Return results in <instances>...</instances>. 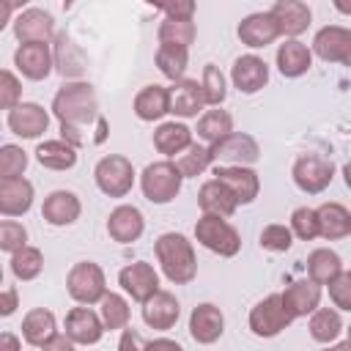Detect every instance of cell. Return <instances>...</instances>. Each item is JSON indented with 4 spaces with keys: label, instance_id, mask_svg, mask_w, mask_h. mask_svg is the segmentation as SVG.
<instances>
[{
    "label": "cell",
    "instance_id": "57",
    "mask_svg": "<svg viewBox=\"0 0 351 351\" xmlns=\"http://www.w3.org/2000/svg\"><path fill=\"white\" fill-rule=\"evenodd\" d=\"M324 351H351V343H348V340H340V343H329Z\"/></svg>",
    "mask_w": 351,
    "mask_h": 351
},
{
    "label": "cell",
    "instance_id": "9",
    "mask_svg": "<svg viewBox=\"0 0 351 351\" xmlns=\"http://www.w3.org/2000/svg\"><path fill=\"white\" fill-rule=\"evenodd\" d=\"M208 151H211V159L225 162V165H239V167H247L261 156L258 140L252 134H244V132H230L219 143L208 145Z\"/></svg>",
    "mask_w": 351,
    "mask_h": 351
},
{
    "label": "cell",
    "instance_id": "52",
    "mask_svg": "<svg viewBox=\"0 0 351 351\" xmlns=\"http://www.w3.org/2000/svg\"><path fill=\"white\" fill-rule=\"evenodd\" d=\"M118 351H145V340L134 329H123L118 340Z\"/></svg>",
    "mask_w": 351,
    "mask_h": 351
},
{
    "label": "cell",
    "instance_id": "27",
    "mask_svg": "<svg viewBox=\"0 0 351 351\" xmlns=\"http://www.w3.org/2000/svg\"><path fill=\"white\" fill-rule=\"evenodd\" d=\"M315 219L318 236H324L326 241H337L351 233V211L343 203H321L315 208Z\"/></svg>",
    "mask_w": 351,
    "mask_h": 351
},
{
    "label": "cell",
    "instance_id": "37",
    "mask_svg": "<svg viewBox=\"0 0 351 351\" xmlns=\"http://www.w3.org/2000/svg\"><path fill=\"white\" fill-rule=\"evenodd\" d=\"M186 63H189V49H186V47L159 44V49H156V66H159V71H162L167 80H173V82L184 80Z\"/></svg>",
    "mask_w": 351,
    "mask_h": 351
},
{
    "label": "cell",
    "instance_id": "1",
    "mask_svg": "<svg viewBox=\"0 0 351 351\" xmlns=\"http://www.w3.org/2000/svg\"><path fill=\"white\" fill-rule=\"evenodd\" d=\"M52 112L60 121L63 143H69L71 148H80L82 145L80 126H85V123L99 118V101H96L93 85L80 82V80L63 82L60 90L52 99Z\"/></svg>",
    "mask_w": 351,
    "mask_h": 351
},
{
    "label": "cell",
    "instance_id": "58",
    "mask_svg": "<svg viewBox=\"0 0 351 351\" xmlns=\"http://www.w3.org/2000/svg\"><path fill=\"white\" fill-rule=\"evenodd\" d=\"M0 285H3V266H0Z\"/></svg>",
    "mask_w": 351,
    "mask_h": 351
},
{
    "label": "cell",
    "instance_id": "33",
    "mask_svg": "<svg viewBox=\"0 0 351 351\" xmlns=\"http://www.w3.org/2000/svg\"><path fill=\"white\" fill-rule=\"evenodd\" d=\"M36 159L47 170H71L77 165V148L63 140H44L36 148Z\"/></svg>",
    "mask_w": 351,
    "mask_h": 351
},
{
    "label": "cell",
    "instance_id": "21",
    "mask_svg": "<svg viewBox=\"0 0 351 351\" xmlns=\"http://www.w3.org/2000/svg\"><path fill=\"white\" fill-rule=\"evenodd\" d=\"M104 335V326H101V318L99 313H93L90 307H74L69 310L66 315V337L71 343H80V346H96Z\"/></svg>",
    "mask_w": 351,
    "mask_h": 351
},
{
    "label": "cell",
    "instance_id": "56",
    "mask_svg": "<svg viewBox=\"0 0 351 351\" xmlns=\"http://www.w3.org/2000/svg\"><path fill=\"white\" fill-rule=\"evenodd\" d=\"M11 11H14V3L0 0V33H3V27L11 22Z\"/></svg>",
    "mask_w": 351,
    "mask_h": 351
},
{
    "label": "cell",
    "instance_id": "22",
    "mask_svg": "<svg viewBox=\"0 0 351 351\" xmlns=\"http://www.w3.org/2000/svg\"><path fill=\"white\" fill-rule=\"evenodd\" d=\"M230 80H233V88L236 90H241V93H258L269 82V66L258 55H241V58H236V63L230 69Z\"/></svg>",
    "mask_w": 351,
    "mask_h": 351
},
{
    "label": "cell",
    "instance_id": "7",
    "mask_svg": "<svg viewBox=\"0 0 351 351\" xmlns=\"http://www.w3.org/2000/svg\"><path fill=\"white\" fill-rule=\"evenodd\" d=\"M291 176H293V184H296L302 192L318 195V192H324V189L332 184V178H335V165H332V159H326V156L304 154V156H299V159L293 162Z\"/></svg>",
    "mask_w": 351,
    "mask_h": 351
},
{
    "label": "cell",
    "instance_id": "15",
    "mask_svg": "<svg viewBox=\"0 0 351 351\" xmlns=\"http://www.w3.org/2000/svg\"><path fill=\"white\" fill-rule=\"evenodd\" d=\"M222 332H225V315H222V310L217 304L203 302V304H197L192 310V315H189V335H192L195 343L211 346V343H217L222 337Z\"/></svg>",
    "mask_w": 351,
    "mask_h": 351
},
{
    "label": "cell",
    "instance_id": "53",
    "mask_svg": "<svg viewBox=\"0 0 351 351\" xmlns=\"http://www.w3.org/2000/svg\"><path fill=\"white\" fill-rule=\"evenodd\" d=\"M41 351H74V343H71L66 335L58 332V335H52V337L41 346Z\"/></svg>",
    "mask_w": 351,
    "mask_h": 351
},
{
    "label": "cell",
    "instance_id": "20",
    "mask_svg": "<svg viewBox=\"0 0 351 351\" xmlns=\"http://www.w3.org/2000/svg\"><path fill=\"white\" fill-rule=\"evenodd\" d=\"M181 315V304L173 293L167 291H156L154 296H148L143 302V321L151 326V329H159V332H167L176 326Z\"/></svg>",
    "mask_w": 351,
    "mask_h": 351
},
{
    "label": "cell",
    "instance_id": "46",
    "mask_svg": "<svg viewBox=\"0 0 351 351\" xmlns=\"http://www.w3.org/2000/svg\"><path fill=\"white\" fill-rule=\"evenodd\" d=\"M71 52H74L71 38H69V36H58V52L52 55V66H58V71H60L63 77H77V74L82 71V63L74 60Z\"/></svg>",
    "mask_w": 351,
    "mask_h": 351
},
{
    "label": "cell",
    "instance_id": "11",
    "mask_svg": "<svg viewBox=\"0 0 351 351\" xmlns=\"http://www.w3.org/2000/svg\"><path fill=\"white\" fill-rule=\"evenodd\" d=\"M313 52L326 63H351V30L343 25H326L313 38Z\"/></svg>",
    "mask_w": 351,
    "mask_h": 351
},
{
    "label": "cell",
    "instance_id": "55",
    "mask_svg": "<svg viewBox=\"0 0 351 351\" xmlns=\"http://www.w3.org/2000/svg\"><path fill=\"white\" fill-rule=\"evenodd\" d=\"M0 351H22V343L14 332H0Z\"/></svg>",
    "mask_w": 351,
    "mask_h": 351
},
{
    "label": "cell",
    "instance_id": "44",
    "mask_svg": "<svg viewBox=\"0 0 351 351\" xmlns=\"http://www.w3.org/2000/svg\"><path fill=\"white\" fill-rule=\"evenodd\" d=\"M291 236H299L302 241H313L318 236V219H315V208L299 206L291 214Z\"/></svg>",
    "mask_w": 351,
    "mask_h": 351
},
{
    "label": "cell",
    "instance_id": "17",
    "mask_svg": "<svg viewBox=\"0 0 351 351\" xmlns=\"http://www.w3.org/2000/svg\"><path fill=\"white\" fill-rule=\"evenodd\" d=\"M269 14H271L280 36H288V38L302 36L310 27V19H313L307 3H302V0H277Z\"/></svg>",
    "mask_w": 351,
    "mask_h": 351
},
{
    "label": "cell",
    "instance_id": "51",
    "mask_svg": "<svg viewBox=\"0 0 351 351\" xmlns=\"http://www.w3.org/2000/svg\"><path fill=\"white\" fill-rule=\"evenodd\" d=\"M19 307V293L14 285H0V318L14 315Z\"/></svg>",
    "mask_w": 351,
    "mask_h": 351
},
{
    "label": "cell",
    "instance_id": "24",
    "mask_svg": "<svg viewBox=\"0 0 351 351\" xmlns=\"http://www.w3.org/2000/svg\"><path fill=\"white\" fill-rule=\"evenodd\" d=\"M282 307L288 310L291 318H302L310 315L313 310H318L321 304V285H315L313 280H293L282 293Z\"/></svg>",
    "mask_w": 351,
    "mask_h": 351
},
{
    "label": "cell",
    "instance_id": "26",
    "mask_svg": "<svg viewBox=\"0 0 351 351\" xmlns=\"http://www.w3.org/2000/svg\"><path fill=\"white\" fill-rule=\"evenodd\" d=\"M277 36H280V30L269 11H255L239 22V38H241V44H247L252 49L271 44Z\"/></svg>",
    "mask_w": 351,
    "mask_h": 351
},
{
    "label": "cell",
    "instance_id": "41",
    "mask_svg": "<svg viewBox=\"0 0 351 351\" xmlns=\"http://www.w3.org/2000/svg\"><path fill=\"white\" fill-rule=\"evenodd\" d=\"M197 30L192 19H165L159 25V44H176V47H186L195 41Z\"/></svg>",
    "mask_w": 351,
    "mask_h": 351
},
{
    "label": "cell",
    "instance_id": "32",
    "mask_svg": "<svg viewBox=\"0 0 351 351\" xmlns=\"http://www.w3.org/2000/svg\"><path fill=\"white\" fill-rule=\"evenodd\" d=\"M340 271H343V261L335 250L321 247V250H313L307 255V274L315 285H329Z\"/></svg>",
    "mask_w": 351,
    "mask_h": 351
},
{
    "label": "cell",
    "instance_id": "38",
    "mask_svg": "<svg viewBox=\"0 0 351 351\" xmlns=\"http://www.w3.org/2000/svg\"><path fill=\"white\" fill-rule=\"evenodd\" d=\"M99 304H101L99 307V318H101V326L104 329H126L132 310H129V302L121 293H112L110 291V293L101 296Z\"/></svg>",
    "mask_w": 351,
    "mask_h": 351
},
{
    "label": "cell",
    "instance_id": "30",
    "mask_svg": "<svg viewBox=\"0 0 351 351\" xmlns=\"http://www.w3.org/2000/svg\"><path fill=\"white\" fill-rule=\"evenodd\" d=\"M197 206L203 214H211V217H233V211L239 208V203L233 200V195L219 184V181H206L197 192Z\"/></svg>",
    "mask_w": 351,
    "mask_h": 351
},
{
    "label": "cell",
    "instance_id": "3",
    "mask_svg": "<svg viewBox=\"0 0 351 351\" xmlns=\"http://www.w3.org/2000/svg\"><path fill=\"white\" fill-rule=\"evenodd\" d=\"M181 173L176 170L173 162H151L143 173H140V189L145 195V200L162 206V203H170L176 200V195L181 192Z\"/></svg>",
    "mask_w": 351,
    "mask_h": 351
},
{
    "label": "cell",
    "instance_id": "14",
    "mask_svg": "<svg viewBox=\"0 0 351 351\" xmlns=\"http://www.w3.org/2000/svg\"><path fill=\"white\" fill-rule=\"evenodd\" d=\"M55 33V19L44 8H25L14 19V36L22 44H49Z\"/></svg>",
    "mask_w": 351,
    "mask_h": 351
},
{
    "label": "cell",
    "instance_id": "50",
    "mask_svg": "<svg viewBox=\"0 0 351 351\" xmlns=\"http://www.w3.org/2000/svg\"><path fill=\"white\" fill-rule=\"evenodd\" d=\"M162 11H165V19H192V14H195V3H192V0L165 3Z\"/></svg>",
    "mask_w": 351,
    "mask_h": 351
},
{
    "label": "cell",
    "instance_id": "29",
    "mask_svg": "<svg viewBox=\"0 0 351 351\" xmlns=\"http://www.w3.org/2000/svg\"><path fill=\"white\" fill-rule=\"evenodd\" d=\"M52 335H58V324H55L52 310L33 307V310L25 313V318H22V337H25L27 346L41 348Z\"/></svg>",
    "mask_w": 351,
    "mask_h": 351
},
{
    "label": "cell",
    "instance_id": "13",
    "mask_svg": "<svg viewBox=\"0 0 351 351\" xmlns=\"http://www.w3.org/2000/svg\"><path fill=\"white\" fill-rule=\"evenodd\" d=\"M118 285L134 299V302H145L148 296H154L159 291V274L151 263L145 261H134L129 266H123L118 271Z\"/></svg>",
    "mask_w": 351,
    "mask_h": 351
},
{
    "label": "cell",
    "instance_id": "25",
    "mask_svg": "<svg viewBox=\"0 0 351 351\" xmlns=\"http://www.w3.org/2000/svg\"><path fill=\"white\" fill-rule=\"evenodd\" d=\"M33 206V184L22 178H0V214L22 217Z\"/></svg>",
    "mask_w": 351,
    "mask_h": 351
},
{
    "label": "cell",
    "instance_id": "19",
    "mask_svg": "<svg viewBox=\"0 0 351 351\" xmlns=\"http://www.w3.org/2000/svg\"><path fill=\"white\" fill-rule=\"evenodd\" d=\"M206 107L203 90L197 80H178L173 88H167V112L178 118H195Z\"/></svg>",
    "mask_w": 351,
    "mask_h": 351
},
{
    "label": "cell",
    "instance_id": "40",
    "mask_svg": "<svg viewBox=\"0 0 351 351\" xmlns=\"http://www.w3.org/2000/svg\"><path fill=\"white\" fill-rule=\"evenodd\" d=\"M214 159H211V151H208V145H197V143H192L173 165H176V170L181 173V178H195V176H200L203 170H208V165H211Z\"/></svg>",
    "mask_w": 351,
    "mask_h": 351
},
{
    "label": "cell",
    "instance_id": "49",
    "mask_svg": "<svg viewBox=\"0 0 351 351\" xmlns=\"http://www.w3.org/2000/svg\"><path fill=\"white\" fill-rule=\"evenodd\" d=\"M329 299L337 310H351V271H340L332 282H329Z\"/></svg>",
    "mask_w": 351,
    "mask_h": 351
},
{
    "label": "cell",
    "instance_id": "18",
    "mask_svg": "<svg viewBox=\"0 0 351 351\" xmlns=\"http://www.w3.org/2000/svg\"><path fill=\"white\" fill-rule=\"evenodd\" d=\"M143 230H145V219H143V211L137 206H126L123 203V206L112 208L110 217H107V233L118 244L137 241L143 236Z\"/></svg>",
    "mask_w": 351,
    "mask_h": 351
},
{
    "label": "cell",
    "instance_id": "23",
    "mask_svg": "<svg viewBox=\"0 0 351 351\" xmlns=\"http://www.w3.org/2000/svg\"><path fill=\"white\" fill-rule=\"evenodd\" d=\"M80 214H82V203H80V197H77L74 192H69V189H55V192H49V195L44 197L41 217H44L49 225H55V228H63V225L77 222Z\"/></svg>",
    "mask_w": 351,
    "mask_h": 351
},
{
    "label": "cell",
    "instance_id": "16",
    "mask_svg": "<svg viewBox=\"0 0 351 351\" xmlns=\"http://www.w3.org/2000/svg\"><path fill=\"white\" fill-rule=\"evenodd\" d=\"M14 66L25 80H47L52 71V49L49 44H19L14 52Z\"/></svg>",
    "mask_w": 351,
    "mask_h": 351
},
{
    "label": "cell",
    "instance_id": "42",
    "mask_svg": "<svg viewBox=\"0 0 351 351\" xmlns=\"http://www.w3.org/2000/svg\"><path fill=\"white\" fill-rule=\"evenodd\" d=\"M200 90H203L206 104H211V107H219V104L225 101V96H228V85H225V74L219 71V66H214V63H206V66H203Z\"/></svg>",
    "mask_w": 351,
    "mask_h": 351
},
{
    "label": "cell",
    "instance_id": "48",
    "mask_svg": "<svg viewBox=\"0 0 351 351\" xmlns=\"http://www.w3.org/2000/svg\"><path fill=\"white\" fill-rule=\"evenodd\" d=\"M22 99V82L14 71L0 69V110H14Z\"/></svg>",
    "mask_w": 351,
    "mask_h": 351
},
{
    "label": "cell",
    "instance_id": "39",
    "mask_svg": "<svg viewBox=\"0 0 351 351\" xmlns=\"http://www.w3.org/2000/svg\"><path fill=\"white\" fill-rule=\"evenodd\" d=\"M41 269H44V255H41L38 247L25 244L22 250H16V252L11 255V271H14V277L22 280V282L36 280V277L41 274Z\"/></svg>",
    "mask_w": 351,
    "mask_h": 351
},
{
    "label": "cell",
    "instance_id": "31",
    "mask_svg": "<svg viewBox=\"0 0 351 351\" xmlns=\"http://www.w3.org/2000/svg\"><path fill=\"white\" fill-rule=\"evenodd\" d=\"M154 145H156V151L165 154V156L184 154V151L192 145V129L184 126V123H176V121L159 123L156 132H154Z\"/></svg>",
    "mask_w": 351,
    "mask_h": 351
},
{
    "label": "cell",
    "instance_id": "36",
    "mask_svg": "<svg viewBox=\"0 0 351 351\" xmlns=\"http://www.w3.org/2000/svg\"><path fill=\"white\" fill-rule=\"evenodd\" d=\"M233 132V118L225 110H206L197 118V137L206 140L208 145L219 143L222 137H228Z\"/></svg>",
    "mask_w": 351,
    "mask_h": 351
},
{
    "label": "cell",
    "instance_id": "45",
    "mask_svg": "<svg viewBox=\"0 0 351 351\" xmlns=\"http://www.w3.org/2000/svg\"><path fill=\"white\" fill-rule=\"evenodd\" d=\"M27 244V230L16 219H3L0 222V252H16Z\"/></svg>",
    "mask_w": 351,
    "mask_h": 351
},
{
    "label": "cell",
    "instance_id": "8",
    "mask_svg": "<svg viewBox=\"0 0 351 351\" xmlns=\"http://www.w3.org/2000/svg\"><path fill=\"white\" fill-rule=\"evenodd\" d=\"M293 318L288 315V310L282 307L280 293H269L266 299H261L252 310H250V329L258 337H274L280 335Z\"/></svg>",
    "mask_w": 351,
    "mask_h": 351
},
{
    "label": "cell",
    "instance_id": "2",
    "mask_svg": "<svg viewBox=\"0 0 351 351\" xmlns=\"http://www.w3.org/2000/svg\"><path fill=\"white\" fill-rule=\"evenodd\" d=\"M154 252H156V261H159L165 277L173 285H186L195 280L197 258H195L192 241L184 233H162L154 241Z\"/></svg>",
    "mask_w": 351,
    "mask_h": 351
},
{
    "label": "cell",
    "instance_id": "43",
    "mask_svg": "<svg viewBox=\"0 0 351 351\" xmlns=\"http://www.w3.org/2000/svg\"><path fill=\"white\" fill-rule=\"evenodd\" d=\"M27 167V154L22 151V145L5 143L0 145V178H22Z\"/></svg>",
    "mask_w": 351,
    "mask_h": 351
},
{
    "label": "cell",
    "instance_id": "54",
    "mask_svg": "<svg viewBox=\"0 0 351 351\" xmlns=\"http://www.w3.org/2000/svg\"><path fill=\"white\" fill-rule=\"evenodd\" d=\"M145 351H184V348L170 337H156V340L145 343Z\"/></svg>",
    "mask_w": 351,
    "mask_h": 351
},
{
    "label": "cell",
    "instance_id": "28",
    "mask_svg": "<svg viewBox=\"0 0 351 351\" xmlns=\"http://www.w3.org/2000/svg\"><path fill=\"white\" fill-rule=\"evenodd\" d=\"M310 66H313V52L299 38H288L277 47V69L282 77H291V80L302 77L310 71Z\"/></svg>",
    "mask_w": 351,
    "mask_h": 351
},
{
    "label": "cell",
    "instance_id": "4",
    "mask_svg": "<svg viewBox=\"0 0 351 351\" xmlns=\"http://www.w3.org/2000/svg\"><path fill=\"white\" fill-rule=\"evenodd\" d=\"M195 239H197L206 250H211V252H217V255H222V258H233V255L241 250V236H239V230H236L228 219L211 217V214H203V217L195 222Z\"/></svg>",
    "mask_w": 351,
    "mask_h": 351
},
{
    "label": "cell",
    "instance_id": "5",
    "mask_svg": "<svg viewBox=\"0 0 351 351\" xmlns=\"http://www.w3.org/2000/svg\"><path fill=\"white\" fill-rule=\"evenodd\" d=\"M93 178H96V186L107 195V197H126L134 186V167L126 156L121 154H110V156H101L93 167Z\"/></svg>",
    "mask_w": 351,
    "mask_h": 351
},
{
    "label": "cell",
    "instance_id": "12",
    "mask_svg": "<svg viewBox=\"0 0 351 351\" xmlns=\"http://www.w3.org/2000/svg\"><path fill=\"white\" fill-rule=\"evenodd\" d=\"M49 126V112L36 101H19L8 110V129L22 140H38Z\"/></svg>",
    "mask_w": 351,
    "mask_h": 351
},
{
    "label": "cell",
    "instance_id": "47",
    "mask_svg": "<svg viewBox=\"0 0 351 351\" xmlns=\"http://www.w3.org/2000/svg\"><path fill=\"white\" fill-rule=\"evenodd\" d=\"M291 244H293V236H291V230H288L285 225H280V222L266 225V228L261 230V247L269 250V252H288Z\"/></svg>",
    "mask_w": 351,
    "mask_h": 351
},
{
    "label": "cell",
    "instance_id": "10",
    "mask_svg": "<svg viewBox=\"0 0 351 351\" xmlns=\"http://www.w3.org/2000/svg\"><path fill=\"white\" fill-rule=\"evenodd\" d=\"M214 181H219L233 200L241 203H252L261 192V178L252 167H239V165H217L214 167Z\"/></svg>",
    "mask_w": 351,
    "mask_h": 351
},
{
    "label": "cell",
    "instance_id": "35",
    "mask_svg": "<svg viewBox=\"0 0 351 351\" xmlns=\"http://www.w3.org/2000/svg\"><path fill=\"white\" fill-rule=\"evenodd\" d=\"M134 115L140 121H159L167 112V88L162 85H145L134 96Z\"/></svg>",
    "mask_w": 351,
    "mask_h": 351
},
{
    "label": "cell",
    "instance_id": "34",
    "mask_svg": "<svg viewBox=\"0 0 351 351\" xmlns=\"http://www.w3.org/2000/svg\"><path fill=\"white\" fill-rule=\"evenodd\" d=\"M340 335H343V318H340L337 310H332V307H318V310L310 313V337H313L315 343L329 346V343H335Z\"/></svg>",
    "mask_w": 351,
    "mask_h": 351
},
{
    "label": "cell",
    "instance_id": "6",
    "mask_svg": "<svg viewBox=\"0 0 351 351\" xmlns=\"http://www.w3.org/2000/svg\"><path fill=\"white\" fill-rule=\"evenodd\" d=\"M66 291L77 304H96L101 302V296L107 293V282H104V271L99 263L93 261H80L71 266L69 277H66Z\"/></svg>",
    "mask_w": 351,
    "mask_h": 351
}]
</instances>
